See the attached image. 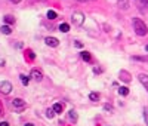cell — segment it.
Segmentation results:
<instances>
[{
    "label": "cell",
    "mask_w": 148,
    "mask_h": 126,
    "mask_svg": "<svg viewBox=\"0 0 148 126\" xmlns=\"http://www.w3.org/2000/svg\"><path fill=\"white\" fill-rule=\"evenodd\" d=\"M46 116L49 117V119H52V117L55 116V111H54V108H52V110H50V108H49V110H48V114H46Z\"/></svg>",
    "instance_id": "ffe728a7"
},
{
    "label": "cell",
    "mask_w": 148,
    "mask_h": 126,
    "mask_svg": "<svg viewBox=\"0 0 148 126\" xmlns=\"http://www.w3.org/2000/svg\"><path fill=\"white\" fill-rule=\"evenodd\" d=\"M3 19H5L6 24H13V22H15V18H13V16H11V15H6Z\"/></svg>",
    "instance_id": "9a60e30c"
},
{
    "label": "cell",
    "mask_w": 148,
    "mask_h": 126,
    "mask_svg": "<svg viewBox=\"0 0 148 126\" xmlns=\"http://www.w3.org/2000/svg\"><path fill=\"white\" fill-rule=\"evenodd\" d=\"M25 126H34V125H31V123H28V125H25Z\"/></svg>",
    "instance_id": "83f0119b"
},
{
    "label": "cell",
    "mask_w": 148,
    "mask_h": 126,
    "mask_svg": "<svg viewBox=\"0 0 148 126\" xmlns=\"http://www.w3.org/2000/svg\"><path fill=\"white\" fill-rule=\"evenodd\" d=\"M79 2H86V0H79Z\"/></svg>",
    "instance_id": "f1b7e54d"
},
{
    "label": "cell",
    "mask_w": 148,
    "mask_h": 126,
    "mask_svg": "<svg viewBox=\"0 0 148 126\" xmlns=\"http://www.w3.org/2000/svg\"><path fill=\"white\" fill-rule=\"evenodd\" d=\"M31 77H33L34 80L40 82V80L43 79V74H42V71H39V70H33V71H31Z\"/></svg>",
    "instance_id": "52a82bcc"
},
{
    "label": "cell",
    "mask_w": 148,
    "mask_h": 126,
    "mask_svg": "<svg viewBox=\"0 0 148 126\" xmlns=\"http://www.w3.org/2000/svg\"><path fill=\"white\" fill-rule=\"evenodd\" d=\"M59 31H61V33H68V31H70V25L65 24V22L61 24V25H59Z\"/></svg>",
    "instance_id": "9c48e42d"
},
{
    "label": "cell",
    "mask_w": 148,
    "mask_h": 126,
    "mask_svg": "<svg viewBox=\"0 0 148 126\" xmlns=\"http://www.w3.org/2000/svg\"><path fill=\"white\" fill-rule=\"evenodd\" d=\"M80 55H82V58H83L84 61H88V62L90 61V54H89V52H86V50H83V52H82Z\"/></svg>",
    "instance_id": "5bb4252c"
},
{
    "label": "cell",
    "mask_w": 148,
    "mask_h": 126,
    "mask_svg": "<svg viewBox=\"0 0 148 126\" xmlns=\"http://www.w3.org/2000/svg\"><path fill=\"white\" fill-rule=\"evenodd\" d=\"M19 79H21V82H22V85H24V86H27L28 83H30V77H27L25 74H21V76H19Z\"/></svg>",
    "instance_id": "7c38bea8"
},
{
    "label": "cell",
    "mask_w": 148,
    "mask_h": 126,
    "mask_svg": "<svg viewBox=\"0 0 148 126\" xmlns=\"http://www.w3.org/2000/svg\"><path fill=\"white\" fill-rule=\"evenodd\" d=\"M68 116H70V119H71V120H74V122L77 120V113H76L74 110L70 111V113H68Z\"/></svg>",
    "instance_id": "ac0fdd59"
},
{
    "label": "cell",
    "mask_w": 148,
    "mask_h": 126,
    "mask_svg": "<svg viewBox=\"0 0 148 126\" xmlns=\"http://www.w3.org/2000/svg\"><path fill=\"white\" fill-rule=\"evenodd\" d=\"M11 2H12V3H19L21 0H11Z\"/></svg>",
    "instance_id": "484cf974"
},
{
    "label": "cell",
    "mask_w": 148,
    "mask_h": 126,
    "mask_svg": "<svg viewBox=\"0 0 148 126\" xmlns=\"http://www.w3.org/2000/svg\"><path fill=\"white\" fill-rule=\"evenodd\" d=\"M48 18H49V19H55V18H56V12H55V11H49V12H48Z\"/></svg>",
    "instance_id": "d6986e66"
},
{
    "label": "cell",
    "mask_w": 148,
    "mask_h": 126,
    "mask_svg": "<svg viewBox=\"0 0 148 126\" xmlns=\"http://www.w3.org/2000/svg\"><path fill=\"white\" fill-rule=\"evenodd\" d=\"M133 60H141V61H148V56H133Z\"/></svg>",
    "instance_id": "44dd1931"
},
{
    "label": "cell",
    "mask_w": 148,
    "mask_h": 126,
    "mask_svg": "<svg viewBox=\"0 0 148 126\" xmlns=\"http://www.w3.org/2000/svg\"><path fill=\"white\" fill-rule=\"evenodd\" d=\"M89 99H90V101H98V99H99V94H96V92H92V94L89 95Z\"/></svg>",
    "instance_id": "e0dca14e"
},
{
    "label": "cell",
    "mask_w": 148,
    "mask_h": 126,
    "mask_svg": "<svg viewBox=\"0 0 148 126\" xmlns=\"http://www.w3.org/2000/svg\"><path fill=\"white\" fill-rule=\"evenodd\" d=\"M12 90V83L7 82V80H2L0 82V92H3V94H11Z\"/></svg>",
    "instance_id": "3957f363"
},
{
    "label": "cell",
    "mask_w": 148,
    "mask_h": 126,
    "mask_svg": "<svg viewBox=\"0 0 148 126\" xmlns=\"http://www.w3.org/2000/svg\"><path fill=\"white\" fill-rule=\"evenodd\" d=\"M54 111L55 113H62V110H64V104H61V103H56V104H54Z\"/></svg>",
    "instance_id": "ba28073f"
},
{
    "label": "cell",
    "mask_w": 148,
    "mask_h": 126,
    "mask_svg": "<svg viewBox=\"0 0 148 126\" xmlns=\"http://www.w3.org/2000/svg\"><path fill=\"white\" fill-rule=\"evenodd\" d=\"M71 19H73V22H74L76 25H82V24L84 22V15H83L82 12H74L73 16H71Z\"/></svg>",
    "instance_id": "277c9868"
},
{
    "label": "cell",
    "mask_w": 148,
    "mask_h": 126,
    "mask_svg": "<svg viewBox=\"0 0 148 126\" xmlns=\"http://www.w3.org/2000/svg\"><path fill=\"white\" fill-rule=\"evenodd\" d=\"M12 107L16 111H24L25 108H27V104H25V101H22L21 98H15V99H12Z\"/></svg>",
    "instance_id": "7a4b0ae2"
},
{
    "label": "cell",
    "mask_w": 148,
    "mask_h": 126,
    "mask_svg": "<svg viewBox=\"0 0 148 126\" xmlns=\"http://www.w3.org/2000/svg\"><path fill=\"white\" fill-rule=\"evenodd\" d=\"M119 94H120V95H123V97L129 95V88H126V86H121V88H119Z\"/></svg>",
    "instance_id": "30bf717a"
},
{
    "label": "cell",
    "mask_w": 148,
    "mask_h": 126,
    "mask_svg": "<svg viewBox=\"0 0 148 126\" xmlns=\"http://www.w3.org/2000/svg\"><path fill=\"white\" fill-rule=\"evenodd\" d=\"M138 79H139V82H141L142 85H144V88L148 90V76H147V74H139Z\"/></svg>",
    "instance_id": "8992f818"
},
{
    "label": "cell",
    "mask_w": 148,
    "mask_h": 126,
    "mask_svg": "<svg viewBox=\"0 0 148 126\" xmlns=\"http://www.w3.org/2000/svg\"><path fill=\"white\" fill-rule=\"evenodd\" d=\"M0 31H2L3 34H11V33H12V30H11L9 25H3V27L0 28Z\"/></svg>",
    "instance_id": "4fadbf2b"
},
{
    "label": "cell",
    "mask_w": 148,
    "mask_h": 126,
    "mask_svg": "<svg viewBox=\"0 0 148 126\" xmlns=\"http://www.w3.org/2000/svg\"><path fill=\"white\" fill-rule=\"evenodd\" d=\"M120 76H121L120 79H121V80H125V82H129V80H130L129 73H126V71H121V73H120Z\"/></svg>",
    "instance_id": "2e32d148"
},
{
    "label": "cell",
    "mask_w": 148,
    "mask_h": 126,
    "mask_svg": "<svg viewBox=\"0 0 148 126\" xmlns=\"http://www.w3.org/2000/svg\"><path fill=\"white\" fill-rule=\"evenodd\" d=\"M28 58H30V60H34V58H36V55H34L33 50H28Z\"/></svg>",
    "instance_id": "7402d4cb"
},
{
    "label": "cell",
    "mask_w": 148,
    "mask_h": 126,
    "mask_svg": "<svg viewBox=\"0 0 148 126\" xmlns=\"http://www.w3.org/2000/svg\"><path fill=\"white\" fill-rule=\"evenodd\" d=\"M119 6L121 9H127L129 7V0H119Z\"/></svg>",
    "instance_id": "8fae6325"
},
{
    "label": "cell",
    "mask_w": 148,
    "mask_h": 126,
    "mask_svg": "<svg viewBox=\"0 0 148 126\" xmlns=\"http://www.w3.org/2000/svg\"><path fill=\"white\" fill-rule=\"evenodd\" d=\"M144 119H145L147 125H148V110H144Z\"/></svg>",
    "instance_id": "603a6c76"
},
{
    "label": "cell",
    "mask_w": 148,
    "mask_h": 126,
    "mask_svg": "<svg viewBox=\"0 0 148 126\" xmlns=\"http://www.w3.org/2000/svg\"><path fill=\"white\" fill-rule=\"evenodd\" d=\"M133 30L138 36H145L147 33H148V28H147V25L142 19H139V18H133Z\"/></svg>",
    "instance_id": "6da1fadb"
},
{
    "label": "cell",
    "mask_w": 148,
    "mask_h": 126,
    "mask_svg": "<svg viewBox=\"0 0 148 126\" xmlns=\"http://www.w3.org/2000/svg\"><path fill=\"white\" fill-rule=\"evenodd\" d=\"M46 45L48 46H52V48H56L58 45H59V40L58 39H55V37H46Z\"/></svg>",
    "instance_id": "5b68a950"
},
{
    "label": "cell",
    "mask_w": 148,
    "mask_h": 126,
    "mask_svg": "<svg viewBox=\"0 0 148 126\" xmlns=\"http://www.w3.org/2000/svg\"><path fill=\"white\" fill-rule=\"evenodd\" d=\"M74 45H76V46H77V48H82V46H83V45H82V43H80V42H76V43H74Z\"/></svg>",
    "instance_id": "cb8c5ba5"
},
{
    "label": "cell",
    "mask_w": 148,
    "mask_h": 126,
    "mask_svg": "<svg viewBox=\"0 0 148 126\" xmlns=\"http://www.w3.org/2000/svg\"><path fill=\"white\" fill-rule=\"evenodd\" d=\"M0 126H9V123H7V122H2V123H0Z\"/></svg>",
    "instance_id": "d4e9b609"
},
{
    "label": "cell",
    "mask_w": 148,
    "mask_h": 126,
    "mask_svg": "<svg viewBox=\"0 0 148 126\" xmlns=\"http://www.w3.org/2000/svg\"><path fill=\"white\" fill-rule=\"evenodd\" d=\"M40 2H46V0H40Z\"/></svg>",
    "instance_id": "f546056e"
},
{
    "label": "cell",
    "mask_w": 148,
    "mask_h": 126,
    "mask_svg": "<svg viewBox=\"0 0 148 126\" xmlns=\"http://www.w3.org/2000/svg\"><path fill=\"white\" fill-rule=\"evenodd\" d=\"M145 50H147V52H148V45H147V46H145Z\"/></svg>",
    "instance_id": "4316f807"
}]
</instances>
